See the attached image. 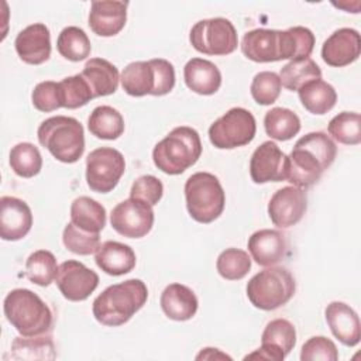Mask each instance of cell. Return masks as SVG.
<instances>
[{
	"mask_svg": "<svg viewBox=\"0 0 361 361\" xmlns=\"http://www.w3.org/2000/svg\"><path fill=\"white\" fill-rule=\"evenodd\" d=\"M336 154L337 147L334 141L322 131L300 137L288 155L289 172L286 180L300 189L313 186L334 162Z\"/></svg>",
	"mask_w": 361,
	"mask_h": 361,
	"instance_id": "1",
	"label": "cell"
},
{
	"mask_svg": "<svg viewBox=\"0 0 361 361\" xmlns=\"http://www.w3.org/2000/svg\"><path fill=\"white\" fill-rule=\"evenodd\" d=\"M148 289L141 279H127L107 286L94 300L92 312L94 319L110 327L127 323L147 302Z\"/></svg>",
	"mask_w": 361,
	"mask_h": 361,
	"instance_id": "2",
	"label": "cell"
},
{
	"mask_svg": "<svg viewBox=\"0 0 361 361\" xmlns=\"http://www.w3.org/2000/svg\"><path fill=\"white\" fill-rule=\"evenodd\" d=\"M7 322L25 337L41 336L52 327V312L48 305L32 290L17 288L7 293L3 302Z\"/></svg>",
	"mask_w": 361,
	"mask_h": 361,
	"instance_id": "3",
	"label": "cell"
},
{
	"mask_svg": "<svg viewBox=\"0 0 361 361\" xmlns=\"http://www.w3.org/2000/svg\"><path fill=\"white\" fill-rule=\"evenodd\" d=\"M202 155L199 133L188 126L175 127L152 149L154 165L168 175H179Z\"/></svg>",
	"mask_w": 361,
	"mask_h": 361,
	"instance_id": "4",
	"label": "cell"
},
{
	"mask_svg": "<svg viewBox=\"0 0 361 361\" xmlns=\"http://www.w3.org/2000/svg\"><path fill=\"white\" fill-rule=\"evenodd\" d=\"M37 137L39 144L63 164H73L83 155V126L73 117L54 116L44 120L37 130Z\"/></svg>",
	"mask_w": 361,
	"mask_h": 361,
	"instance_id": "5",
	"label": "cell"
},
{
	"mask_svg": "<svg viewBox=\"0 0 361 361\" xmlns=\"http://www.w3.org/2000/svg\"><path fill=\"white\" fill-rule=\"evenodd\" d=\"M120 82L124 92L134 97L164 96L175 86V69L169 61L162 58L135 61L123 69Z\"/></svg>",
	"mask_w": 361,
	"mask_h": 361,
	"instance_id": "6",
	"label": "cell"
},
{
	"mask_svg": "<svg viewBox=\"0 0 361 361\" xmlns=\"http://www.w3.org/2000/svg\"><path fill=\"white\" fill-rule=\"evenodd\" d=\"M186 207L193 220L209 224L220 217L226 204V193L217 176L196 172L185 182Z\"/></svg>",
	"mask_w": 361,
	"mask_h": 361,
	"instance_id": "7",
	"label": "cell"
},
{
	"mask_svg": "<svg viewBox=\"0 0 361 361\" xmlns=\"http://www.w3.org/2000/svg\"><path fill=\"white\" fill-rule=\"evenodd\" d=\"M248 300L261 310H275L286 305L296 290L292 274L283 267H269L255 274L247 283Z\"/></svg>",
	"mask_w": 361,
	"mask_h": 361,
	"instance_id": "8",
	"label": "cell"
},
{
	"mask_svg": "<svg viewBox=\"0 0 361 361\" xmlns=\"http://www.w3.org/2000/svg\"><path fill=\"white\" fill-rule=\"evenodd\" d=\"M257 133L251 111L233 107L209 127V140L219 149H233L250 144Z\"/></svg>",
	"mask_w": 361,
	"mask_h": 361,
	"instance_id": "9",
	"label": "cell"
},
{
	"mask_svg": "<svg viewBox=\"0 0 361 361\" xmlns=\"http://www.w3.org/2000/svg\"><path fill=\"white\" fill-rule=\"evenodd\" d=\"M192 47L204 55H228L237 49L238 37L233 23L223 17L197 21L189 34Z\"/></svg>",
	"mask_w": 361,
	"mask_h": 361,
	"instance_id": "10",
	"label": "cell"
},
{
	"mask_svg": "<svg viewBox=\"0 0 361 361\" xmlns=\"http://www.w3.org/2000/svg\"><path fill=\"white\" fill-rule=\"evenodd\" d=\"M126 171V161L120 151L111 147L93 149L86 158V183L97 193L111 192Z\"/></svg>",
	"mask_w": 361,
	"mask_h": 361,
	"instance_id": "11",
	"label": "cell"
},
{
	"mask_svg": "<svg viewBox=\"0 0 361 361\" xmlns=\"http://www.w3.org/2000/svg\"><path fill=\"white\" fill-rule=\"evenodd\" d=\"M152 206L140 199H126L120 202L110 214L111 227L123 237L141 238L154 226Z\"/></svg>",
	"mask_w": 361,
	"mask_h": 361,
	"instance_id": "12",
	"label": "cell"
},
{
	"mask_svg": "<svg viewBox=\"0 0 361 361\" xmlns=\"http://www.w3.org/2000/svg\"><path fill=\"white\" fill-rule=\"evenodd\" d=\"M55 282L65 299L71 302H82L97 288L99 275L82 262L68 259L58 267Z\"/></svg>",
	"mask_w": 361,
	"mask_h": 361,
	"instance_id": "13",
	"label": "cell"
},
{
	"mask_svg": "<svg viewBox=\"0 0 361 361\" xmlns=\"http://www.w3.org/2000/svg\"><path fill=\"white\" fill-rule=\"evenodd\" d=\"M289 158L274 141H265L251 155L250 175L255 183L286 180Z\"/></svg>",
	"mask_w": 361,
	"mask_h": 361,
	"instance_id": "14",
	"label": "cell"
},
{
	"mask_svg": "<svg viewBox=\"0 0 361 361\" xmlns=\"http://www.w3.org/2000/svg\"><path fill=\"white\" fill-rule=\"evenodd\" d=\"M307 210L306 192L296 186H285L278 189L269 203L268 216L274 226L289 228L298 224Z\"/></svg>",
	"mask_w": 361,
	"mask_h": 361,
	"instance_id": "15",
	"label": "cell"
},
{
	"mask_svg": "<svg viewBox=\"0 0 361 361\" xmlns=\"http://www.w3.org/2000/svg\"><path fill=\"white\" fill-rule=\"evenodd\" d=\"M32 226L30 206L14 196L0 199V237L4 241H17L28 234Z\"/></svg>",
	"mask_w": 361,
	"mask_h": 361,
	"instance_id": "16",
	"label": "cell"
},
{
	"mask_svg": "<svg viewBox=\"0 0 361 361\" xmlns=\"http://www.w3.org/2000/svg\"><path fill=\"white\" fill-rule=\"evenodd\" d=\"M361 52L360 32L354 28L336 30L322 47V58L329 66L341 68L358 59Z\"/></svg>",
	"mask_w": 361,
	"mask_h": 361,
	"instance_id": "17",
	"label": "cell"
},
{
	"mask_svg": "<svg viewBox=\"0 0 361 361\" xmlns=\"http://www.w3.org/2000/svg\"><path fill=\"white\" fill-rule=\"evenodd\" d=\"M14 47L23 62L41 65L51 56V32L45 24L34 23L17 34Z\"/></svg>",
	"mask_w": 361,
	"mask_h": 361,
	"instance_id": "18",
	"label": "cell"
},
{
	"mask_svg": "<svg viewBox=\"0 0 361 361\" xmlns=\"http://www.w3.org/2000/svg\"><path fill=\"white\" fill-rule=\"evenodd\" d=\"M127 1H92L87 24L99 37L117 35L127 21Z\"/></svg>",
	"mask_w": 361,
	"mask_h": 361,
	"instance_id": "19",
	"label": "cell"
},
{
	"mask_svg": "<svg viewBox=\"0 0 361 361\" xmlns=\"http://www.w3.org/2000/svg\"><path fill=\"white\" fill-rule=\"evenodd\" d=\"M326 322L336 338L347 347H354L361 338V324L355 310L344 303L334 300L324 310Z\"/></svg>",
	"mask_w": 361,
	"mask_h": 361,
	"instance_id": "20",
	"label": "cell"
},
{
	"mask_svg": "<svg viewBox=\"0 0 361 361\" xmlns=\"http://www.w3.org/2000/svg\"><path fill=\"white\" fill-rule=\"evenodd\" d=\"M251 258L261 267H272L286 254L285 235L278 230L262 228L251 234L247 243Z\"/></svg>",
	"mask_w": 361,
	"mask_h": 361,
	"instance_id": "21",
	"label": "cell"
},
{
	"mask_svg": "<svg viewBox=\"0 0 361 361\" xmlns=\"http://www.w3.org/2000/svg\"><path fill=\"white\" fill-rule=\"evenodd\" d=\"M241 51L254 62H276L281 61L279 30L255 28L244 34Z\"/></svg>",
	"mask_w": 361,
	"mask_h": 361,
	"instance_id": "22",
	"label": "cell"
},
{
	"mask_svg": "<svg viewBox=\"0 0 361 361\" xmlns=\"http://www.w3.org/2000/svg\"><path fill=\"white\" fill-rule=\"evenodd\" d=\"M159 305L165 316L175 322H186L197 312L195 292L182 283H169L161 293Z\"/></svg>",
	"mask_w": 361,
	"mask_h": 361,
	"instance_id": "23",
	"label": "cell"
},
{
	"mask_svg": "<svg viewBox=\"0 0 361 361\" xmlns=\"http://www.w3.org/2000/svg\"><path fill=\"white\" fill-rule=\"evenodd\" d=\"M94 261L107 275L120 276L134 269L137 258L130 245L109 240L99 245L94 254Z\"/></svg>",
	"mask_w": 361,
	"mask_h": 361,
	"instance_id": "24",
	"label": "cell"
},
{
	"mask_svg": "<svg viewBox=\"0 0 361 361\" xmlns=\"http://www.w3.org/2000/svg\"><path fill=\"white\" fill-rule=\"evenodd\" d=\"M183 79L186 86L203 96L214 94L221 86V73L219 68L203 58H192L183 68Z\"/></svg>",
	"mask_w": 361,
	"mask_h": 361,
	"instance_id": "25",
	"label": "cell"
},
{
	"mask_svg": "<svg viewBox=\"0 0 361 361\" xmlns=\"http://www.w3.org/2000/svg\"><path fill=\"white\" fill-rule=\"evenodd\" d=\"M80 75L92 89L93 97L113 94L118 87V71L107 59L90 58L85 63Z\"/></svg>",
	"mask_w": 361,
	"mask_h": 361,
	"instance_id": "26",
	"label": "cell"
},
{
	"mask_svg": "<svg viewBox=\"0 0 361 361\" xmlns=\"http://www.w3.org/2000/svg\"><path fill=\"white\" fill-rule=\"evenodd\" d=\"M71 223L83 231L99 234L106 226V209L89 196H79L71 204Z\"/></svg>",
	"mask_w": 361,
	"mask_h": 361,
	"instance_id": "27",
	"label": "cell"
},
{
	"mask_svg": "<svg viewBox=\"0 0 361 361\" xmlns=\"http://www.w3.org/2000/svg\"><path fill=\"white\" fill-rule=\"evenodd\" d=\"M298 94L302 106L309 113L317 116L330 111L337 102V93L334 87L322 79L307 82L298 90Z\"/></svg>",
	"mask_w": 361,
	"mask_h": 361,
	"instance_id": "28",
	"label": "cell"
},
{
	"mask_svg": "<svg viewBox=\"0 0 361 361\" xmlns=\"http://www.w3.org/2000/svg\"><path fill=\"white\" fill-rule=\"evenodd\" d=\"M56 351L51 336L16 337L10 347V360H55Z\"/></svg>",
	"mask_w": 361,
	"mask_h": 361,
	"instance_id": "29",
	"label": "cell"
},
{
	"mask_svg": "<svg viewBox=\"0 0 361 361\" xmlns=\"http://www.w3.org/2000/svg\"><path fill=\"white\" fill-rule=\"evenodd\" d=\"M281 59H303L309 58L314 48V34L302 25L290 27L279 31Z\"/></svg>",
	"mask_w": 361,
	"mask_h": 361,
	"instance_id": "30",
	"label": "cell"
},
{
	"mask_svg": "<svg viewBox=\"0 0 361 361\" xmlns=\"http://www.w3.org/2000/svg\"><path fill=\"white\" fill-rule=\"evenodd\" d=\"M87 128L100 140H117L124 133V118L111 106H97L87 118Z\"/></svg>",
	"mask_w": 361,
	"mask_h": 361,
	"instance_id": "31",
	"label": "cell"
},
{
	"mask_svg": "<svg viewBox=\"0 0 361 361\" xmlns=\"http://www.w3.org/2000/svg\"><path fill=\"white\" fill-rule=\"evenodd\" d=\"M264 127L271 138L288 141L300 131V118L289 109L274 107L265 113Z\"/></svg>",
	"mask_w": 361,
	"mask_h": 361,
	"instance_id": "32",
	"label": "cell"
},
{
	"mask_svg": "<svg viewBox=\"0 0 361 361\" xmlns=\"http://www.w3.org/2000/svg\"><path fill=\"white\" fill-rule=\"evenodd\" d=\"M58 52L72 62H79L90 55L92 45L87 34L75 25L65 27L56 39Z\"/></svg>",
	"mask_w": 361,
	"mask_h": 361,
	"instance_id": "33",
	"label": "cell"
},
{
	"mask_svg": "<svg viewBox=\"0 0 361 361\" xmlns=\"http://www.w3.org/2000/svg\"><path fill=\"white\" fill-rule=\"evenodd\" d=\"M278 76L281 79V85L288 90H299L307 82L322 79V71L313 59L303 58L290 61L282 66Z\"/></svg>",
	"mask_w": 361,
	"mask_h": 361,
	"instance_id": "34",
	"label": "cell"
},
{
	"mask_svg": "<svg viewBox=\"0 0 361 361\" xmlns=\"http://www.w3.org/2000/svg\"><path fill=\"white\" fill-rule=\"evenodd\" d=\"M56 271V258L48 250L34 251L25 261V275L38 286L51 285L52 281H55Z\"/></svg>",
	"mask_w": 361,
	"mask_h": 361,
	"instance_id": "35",
	"label": "cell"
},
{
	"mask_svg": "<svg viewBox=\"0 0 361 361\" xmlns=\"http://www.w3.org/2000/svg\"><path fill=\"white\" fill-rule=\"evenodd\" d=\"M10 166L21 178H32L42 168L39 149L31 142H18L10 151Z\"/></svg>",
	"mask_w": 361,
	"mask_h": 361,
	"instance_id": "36",
	"label": "cell"
},
{
	"mask_svg": "<svg viewBox=\"0 0 361 361\" xmlns=\"http://www.w3.org/2000/svg\"><path fill=\"white\" fill-rule=\"evenodd\" d=\"M217 272L227 281L243 279L251 269V257L240 248H226L216 261Z\"/></svg>",
	"mask_w": 361,
	"mask_h": 361,
	"instance_id": "37",
	"label": "cell"
},
{
	"mask_svg": "<svg viewBox=\"0 0 361 361\" xmlns=\"http://www.w3.org/2000/svg\"><path fill=\"white\" fill-rule=\"evenodd\" d=\"M329 134L345 145H357L361 142V116L354 111H341L329 123Z\"/></svg>",
	"mask_w": 361,
	"mask_h": 361,
	"instance_id": "38",
	"label": "cell"
},
{
	"mask_svg": "<svg viewBox=\"0 0 361 361\" xmlns=\"http://www.w3.org/2000/svg\"><path fill=\"white\" fill-rule=\"evenodd\" d=\"M58 83H59L62 107L65 109H79L87 104L92 99H94L92 89L89 87L87 82L82 78L80 73L68 76Z\"/></svg>",
	"mask_w": 361,
	"mask_h": 361,
	"instance_id": "39",
	"label": "cell"
},
{
	"mask_svg": "<svg viewBox=\"0 0 361 361\" xmlns=\"http://www.w3.org/2000/svg\"><path fill=\"white\" fill-rule=\"evenodd\" d=\"M261 343L275 345L288 355L296 344V330L295 326L286 319L271 320L261 336Z\"/></svg>",
	"mask_w": 361,
	"mask_h": 361,
	"instance_id": "40",
	"label": "cell"
},
{
	"mask_svg": "<svg viewBox=\"0 0 361 361\" xmlns=\"http://www.w3.org/2000/svg\"><path fill=\"white\" fill-rule=\"evenodd\" d=\"M281 79L278 73L271 71L258 72L250 86L252 99L261 106H269L276 102L281 93Z\"/></svg>",
	"mask_w": 361,
	"mask_h": 361,
	"instance_id": "41",
	"label": "cell"
},
{
	"mask_svg": "<svg viewBox=\"0 0 361 361\" xmlns=\"http://www.w3.org/2000/svg\"><path fill=\"white\" fill-rule=\"evenodd\" d=\"M62 241L66 250L78 255H90L96 252L100 245L99 234L83 231L73 223H68L65 226L62 233Z\"/></svg>",
	"mask_w": 361,
	"mask_h": 361,
	"instance_id": "42",
	"label": "cell"
},
{
	"mask_svg": "<svg viewBox=\"0 0 361 361\" xmlns=\"http://www.w3.org/2000/svg\"><path fill=\"white\" fill-rule=\"evenodd\" d=\"M31 102L37 110L44 113L61 109L62 100H61L59 83L54 80L39 82L31 93Z\"/></svg>",
	"mask_w": 361,
	"mask_h": 361,
	"instance_id": "43",
	"label": "cell"
},
{
	"mask_svg": "<svg viewBox=\"0 0 361 361\" xmlns=\"http://www.w3.org/2000/svg\"><path fill=\"white\" fill-rule=\"evenodd\" d=\"M338 358V351L336 344L324 337V336H314L310 337L300 350V360L302 361H336Z\"/></svg>",
	"mask_w": 361,
	"mask_h": 361,
	"instance_id": "44",
	"label": "cell"
},
{
	"mask_svg": "<svg viewBox=\"0 0 361 361\" xmlns=\"http://www.w3.org/2000/svg\"><path fill=\"white\" fill-rule=\"evenodd\" d=\"M164 195L162 182L154 175H142L137 178L130 189V197L140 199L149 206H155Z\"/></svg>",
	"mask_w": 361,
	"mask_h": 361,
	"instance_id": "45",
	"label": "cell"
},
{
	"mask_svg": "<svg viewBox=\"0 0 361 361\" xmlns=\"http://www.w3.org/2000/svg\"><path fill=\"white\" fill-rule=\"evenodd\" d=\"M286 355L282 353L281 348L271 345V344H265L262 343L259 348H257L255 351H252L251 354H247L244 357V360H275V361H281L283 360Z\"/></svg>",
	"mask_w": 361,
	"mask_h": 361,
	"instance_id": "46",
	"label": "cell"
},
{
	"mask_svg": "<svg viewBox=\"0 0 361 361\" xmlns=\"http://www.w3.org/2000/svg\"><path fill=\"white\" fill-rule=\"evenodd\" d=\"M202 358H206V360H213V358H228V360H231V357H228L227 354H223V353H220L217 348H210V347L203 348V350L200 351V354H197V355H196V360H202Z\"/></svg>",
	"mask_w": 361,
	"mask_h": 361,
	"instance_id": "47",
	"label": "cell"
}]
</instances>
